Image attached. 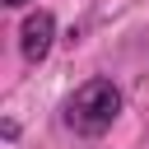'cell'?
<instances>
[{"mask_svg":"<svg viewBox=\"0 0 149 149\" xmlns=\"http://www.w3.org/2000/svg\"><path fill=\"white\" fill-rule=\"evenodd\" d=\"M116 116H121V93H116L112 79H88V84H79L65 98V126L74 135H88L93 140V135L112 130Z\"/></svg>","mask_w":149,"mask_h":149,"instance_id":"6da1fadb","label":"cell"},{"mask_svg":"<svg viewBox=\"0 0 149 149\" xmlns=\"http://www.w3.org/2000/svg\"><path fill=\"white\" fill-rule=\"evenodd\" d=\"M51 37H56V19H51L47 9L28 14V19H23V28H19V47H23V56H28L33 65L51 51Z\"/></svg>","mask_w":149,"mask_h":149,"instance_id":"7a4b0ae2","label":"cell"},{"mask_svg":"<svg viewBox=\"0 0 149 149\" xmlns=\"http://www.w3.org/2000/svg\"><path fill=\"white\" fill-rule=\"evenodd\" d=\"M5 5H14V9H19V5H28V0H5Z\"/></svg>","mask_w":149,"mask_h":149,"instance_id":"3957f363","label":"cell"}]
</instances>
